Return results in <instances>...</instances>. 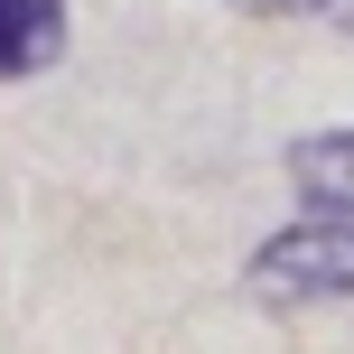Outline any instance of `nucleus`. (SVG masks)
<instances>
[{
  "label": "nucleus",
  "instance_id": "f257e3e1",
  "mask_svg": "<svg viewBox=\"0 0 354 354\" xmlns=\"http://www.w3.org/2000/svg\"><path fill=\"white\" fill-rule=\"evenodd\" d=\"M243 280L270 308H336V299H354V214L345 205H308L289 224H270L261 252L243 261Z\"/></svg>",
  "mask_w": 354,
  "mask_h": 354
},
{
  "label": "nucleus",
  "instance_id": "f03ea898",
  "mask_svg": "<svg viewBox=\"0 0 354 354\" xmlns=\"http://www.w3.org/2000/svg\"><path fill=\"white\" fill-rule=\"evenodd\" d=\"M66 0H0V84H28V75L66 66Z\"/></svg>",
  "mask_w": 354,
  "mask_h": 354
},
{
  "label": "nucleus",
  "instance_id": "7ed1b4c3",
  "mask_svg": "<svg viewBox=\"0 0 354 354\" xmlns=\"http://www.w3.org/2000/svg\"><path fill=\"white\" fill-rule=\"evenodd\" d=\"M289 187H299L308 205H345L354 214V122L289 140Z\"/></svg>",
  "mask_w": 354,
  "mask_h": 354
},
{
  "label": "nucleus",
  "instance_id": "20e7f679",
  "mask_svg": "<svg viewBox=\"0 0 354 354\" xmlns=\"http://www.w3.org/2000/svg\"><path fill=\"white\" fill-rule=\"evenodd\" d=\"M224 10H243V19H326L336 0H224Z\"/></svg>",
  "mask_w": 354,
  "mask_h": 354
},
{
  "label": "nucleus",
  "instance_id": "39448f33",
  "mask_svg": "<svg viewBox=\"0 0 354 354\" xmlns=\"http://www.w3.org/2000/svg\"><path fill=\"white\" fill-rule=\"evenodd\" d=\"M326 19H345V28H354V0H336V10H326Z\"/></svg>",
  "mask_w": 354,
  "mask_h": 354
}]
</instances>
